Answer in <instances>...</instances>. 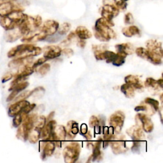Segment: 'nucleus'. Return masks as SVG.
Segmentation results:
<instances>
[{
    "label": "nucleus",
    "instance_id": "nucleus-32",
    "mask_svg": "<svg viewBox=\"0 0 163 163\" xmlns=\"http://www.w3.org/2000/svg\"><path fill=\"white\" fill-rule=\"evenodd\" d=\"M34 90L31 91H27L23 92L19 96H18L17 97L16 96V97H15V101L19 102V101H21V100L26 99V98L29 97L31 95H32L34 93Z\"/></svg>",
    "mask_w": 163,
    "mask_h": 163
},
{
    "label": "nucleus",
    "instance_id": "nucleus-46",
    "mask_svg": "<svg viewBox=\"0 0 163 163\" xmlns=\"http://www.w3.org/2000/svg\"><path fill=\"white\" fill-rule=\"evenodd\" d=\"M157 82L159 86L160 87V88L162 89V87H163V80H162V79L161 78V79H159L158 80H157Z\"/></svg>",
    "mask_w": 163,
    "mask_h": 163
},
{
    "label": "nucleus",
    "instance_id": "nucleus-17",
    "mask_svg": "<svg viewBox=\"0 0 163 163\" xmlns=\"http://www.w3.org/2000/svg\"><path fill=\"white\" fill-rule=\"evenodd\" d=\"M66 138H68L70 139L73 138L75 137L79 132V124L74 120L69 121L66 125Z\"/></svg>",
    "mask_w": 163,
    "mask_h": 163
},
{
    "label": "nucleus",
    "instance_id": "nucleus-12",
    "mask_svg": "<svg viewBox=\"0 0 163 163\" xmlns=\"http://www.w3.org/2000/svg\"><path fill=\"white\" fill-rule=\"evenodd\" d=\"M29 104L26 100H21V101L16 102L14 104L11 105L8 110V114L10 116L14 117L15 115L20 113L22 110Z\"/></svg>",
    "mask_w": 163,
    "mask_h": 163
},
{
    "label": "nucleus",
    "instance_id": "nucleus-33",
    "mask_svg": "<svg viewBox=\"0 0 163 163\" xmlns=\"http://www.w3.org/2000/svg\"><path fill=\"white\" fill-rule=\"evenodd\" d=\"M51 70V65L48 63H43L42 65L38 69V73L42 75V76H45V75H47L48 71Z\"/></svg>",
    "mask_w": 163,
    "mask_h": 163
},
{
    "label": "nucleus",
    "instance_id": "nucleus-43",
    "mask_svg": "<svg viewBox=\"0 0 163 163\" xmlns=\"http://www.w3.org/2000/svg\"><path fill=\"white\" fill-rule=\"evenodd\" d=\"M86 45V42L85 41V40H82V39H79V40L77 41V45L80 47V48H84L85 46Z\"/></svg>",
    "mask_w": 163,
    "mask_h": 163
},
{
    "label": "nucleus",
    "instance_id": "nucleus-20",
    "mask_svg": "<svg viewBox=\"0 0 163 163\" xmlns=\"http://www.w3.org/2000/svg\"><path fill=\"white\" fill-rule=\"evenodd\" d=\"M14 10H16V9L13 3L10 2L3 3L0 5V17L7 16Z\"/></svg>",
    "mask_w": 163,
    "mask_h": 163
},
{
    "label": "nucleus",
    "instance_id": "nucleus-5",
    "mask_svg": "<svg viewBox=\"0 0 163 163\" xmlns=\"http://www.w3.org/2000/svg\"><path fill=\"white\" fill-rule=\"evenodd\" d=\"M125 115L121 111H117L113 114L109 119L110 126L114 128V132L117 134H120L124 126Z\"/></svg>",
    "mask_w": 163,
    "mask_h": 163
},
{
    "label": "nucleus",
    "instance_id": "nucleus-21",
    "mask_svg": "<svg viewBox=\"0 0 163 163\" xmlns=\"http://www.w3.org/2000/svg\"><path fill=\"white\" fill-rule=\"evenodd\" d=\"M75 34L79 37V38L82 40L89 39L92 37V33L90 31L84 26H79L75 31Z\"/></svg>",
    "mask_w": 163,
    "mask_h": 163
},
{
    "label": "nucleus",
    "instance_id": "nucleus-6",
    "mask_svg": "<svg viewBox=\"0 0 163 163\" xmlns=\"http://www.w3.org/2000/svg\"><path fill=\"white\" fill-rule=\"evenodd\" d=\"M56 126L57 122L56 120H51L47 122L41 131L40 138L42 140H50V138H51L52 133L54 132Z\"/></svg>",
    "mask_w": 163,
    "mask_h": 163
},
{
    "label": "nucleus",
    "instance_id": "nucleus-47",
    "mask_svg": "<svg viewBox=\"0 0 163 163\" xmlns=\"http://www.w3.org/2000/svg\"><path fill=\"white\" fill-rule=\"evenodd\" d=\"M93 147H94V144H93V143H91V142L87 143V147L89 149H92V150H93Z\"/></svg>",
    "mask_w": 163,
    "mask_h": 163
},
{
    "label": "nucleus",
    "instance_id": "nucleus-11",
    "mask_svg": "<svg viewBox=\"0 0 163 163\" xmlns=\"http://www.w3.org/2000/svg\"><path fill=\"white\" fill-rule=\"evenodd\" d=\"M102 142H103L102 137H99L98 140L94 144V147L93 148V154L89 158L88 162L96 161H99L102 159V155L101 151Z\"/></svg>",
    "mask_w": 163,
    "mask_h": 163
},
{
    "label": "nucleus",
    "instance_id": "nucleus-31",
    "mask_svg": "<svg viewBox=\"0 0 163 163\" xmlns=\"http://www.w3.org/2000/svg\"><path fill=\"white\" fill-rule=\"evenodd\" d=\"M70 29V24L68 23H64L61 25V26L59 27L57 29L58 34L61 36L65 35Z\"/></svg>",
    "mask_w": 163,
    "mask_h": 163
},
{
    "label": "nucleus",
    "instance_id": "nucleus-15",
    "mask_svg": "<svg viewBox=\"0 0 163 163\" xmlns=\"http://www.w3.org/2000/svg\"><path fill=\"white\" fill-rule=\"evenodd\" d=\"M56 145L54 142L52 140H47L45 141V145L42 150V156L41 157L43 160H45L47 157H51L54 154L55 149H56Z\"/></svg>",
    "mask_w": 163,
    "mask_h": 163
},
{
    "label": "nucleus",
    "instance_id": "nucleus-39",
    "mask_svg": "<svg viewBox=\"0 0 163 163\" xmlns=\"http://www.w3.org/2000/svg\"><path fill=\"white\" fill-rule=\"evenodd\" d=\"M148 110L147 106V105H140V106H137L135 107L134 110L137 112L139 111H147Z\"/></svg>",
    "mask_w": 163,
    "mask_h": 163
},
{
    "label": "nucleus",
    "instance_id": "nucleus-38",
    "mask_svg": "<svg viewBox=\"0 0 163 163\" xmlns=\"http://www.w3.org/2000/svg\"><path fill=\"white\" fill-rule=\"evenodd\" d=\"M61 54H64L65 56H66L67 57H71L73 55L74 52H73V51L72 49L67 48H65V49L62 50Z\"/></svg>",
    "mask_w": 163,
    "mask_h": 163
},
{
    "label": "nucleus",
    "instance_id": "nucleus-7",
    "mask_svg": "<svg viewBox=\"0 0 163 163\" xmlns=\"http://www.w3.org/2000/svg\"><path fill=\"white\" fill-rule=\"evenodd\" d=\"M42 51L43 52V57L48 60L59 57L61 54L62 50L59 46L49 45L45 47L42 49Z\"/></svg>",
    "mask_w": 163,
    "mask_h": 163
},
{
    "label": "nucleus",
    "instance_id": "nucleus-35",
    "mask_svg": "<svg viewBox=\"0 0 163 163\" xmlns=\"http://www.w3.org/2000/svg\"><path fill=\"white\" fill-rule=\"evenodd\" d=\"M89 123L90 127L91 128H94L95 126L99 125V119L97 117H96L94 115H93V116L91 117Z\"/></svg>",
    "mask_w": 163,
    "mask_h": 163
},
{
    "label": "nucleus",
    "instance_id": "nucleus-3",
    "mask_svg": "<svg viewBox=\"0 0 163 163\" xmlns=\"http://www.w3.org/2000/svg\"><path fill=\"white\" fill-rule=\"evenodd\" d=\"M124 136L115 135L114 139L110 142L109 145L111 147L113 153L115 155L126 153L128 150V147L126 145V142L124 141Z\"/></svg>",
    "mask_w": 163,
    "mask_h": 163
},
{
    "label": "nucleus",
    "instance_id": "nucleus-29",
    "mask_svg": "<svg viewBox=\"0 0 163 163\" xmlns=\"http://www.w3.org/2000/svg\"><path fill=\"white\" fill-rule=\"evenodd\" d=\"M26 115L25 114H24L23 113L20 112L19 114H18L17 115H15L14 117V119H13V126L15 128H18L20 126V124L22 122L23 119L24 117V116Z\"/></svg>",
    "mask_w": 163,
    "mask_h": 163
},
{
    "label": "nucleus",
    "instance_id": "nucleus-8",
    "mask_svg": "<svg viewBox=\"0 0 163 163\" xmlns=\"http://www.w3.org/2000/svg\"><path fill=\"white\" fill-rule=\"evenodd\" d=\"M59 26V25L57 22L54 20H47L43 24L40 31L47 36H52L57 31Z\"/></svg>",
    "mask_w": 163,
    "mask_h": 163
},
{
    "label": "nucleus",
    "instance_id": "nucleus-42",
    "mask_svg": "<svg viewBox=\"0 0 163 163\" xmlns=\"http://www.w3.org/2000/svg\"><path fill=\"white\" fill-rule=\"evenodd\" d=\"M87 131H88V128L86 124H82L80 126V134L84 135Z\"/></svg>",
    "mask_w": 163,
    "mask_h": 163
},
{
    "label": "nucleus",
    "instance_id": "nucleus-16",
    "mask_svg": "<svg viewBox=\"0 0 163 163\" xmlns=\"http://www.w3.org/2000/svg\"><path fill=\"white\" fill-rule=\"evenodd\" d=\"M124 81L126 84L131 85L134 89L142 90L143 88V85L142 84L141 80L137 76H135V75H128V76L125 77Z\"/></svg>",
    "mask_w": 163,
    "mask_h": 163
},
{
    "label": "nucleus",
    "instance_id": "nucleus-18",
    "mask_svg": "<svg viewBox=\"0 0 163 163\" xmlns=\"http://www.w3.org/2000/svg\"><path fill=\"white\" fill-rule=\"evenodd\" d=\"M104 19L111 20L112 19L118 14V10L111 6L104 7L102 13Z\"/></svg>",
    "mask_w": 163,
    "mask_h": 163
},
{
    "label": "nucleus",
    "instance_id": "nucleus-26",
    "mask_svg": "<svg viewBox=\"0 0 163 163\" xmlns=\"http://www.w3.org/2000/svg\"><path fill=\"white\" fill-rule=\"evenodd\" d=\"M162 57H161L160 55L149 51V57L148 61L150 62L151 63L155 65H159L162 64Z\"/></svg>",
    "mask_w": 163,
    "mask_h": 163
},
{
    "label": "nucleus",
    "instance_id": "nucleus-4",
    "mask_svg": "<svg viewBox=\"0 0 163 163\" xmlns=\"http://www.w3.org/2000/svg\"><path fill=\"white\" fill-rule=\"evenodd\" d=\"M136 125L141 127L143 131L147 133H152L154 130V123L147 115L143 113H138L135 117Z\"/></svg>",
    "mask_w": 163,
    "mask_h": 163
},
{
    "label": "nucleus",
    "instance_id": "nucleus-28",
    "mask_svg": "<svg viewBox=\"0 0 163 163\" xmlns=\"http://www.w3.org/2000/svg\"><path fill=\"white\" fill-rule=\"evenodd\" d=\"M47 122V119L45 116L41 115V116H38L34 124V127H36L38 129H42L43 126L45 125Z\"/></svg>",
    "mask_w": 163,
    "mask_h": 163
},
{
    "label": "nucleus",
    "instance_id": "nucleus-40",
    "mask_svg": "<svg viewBox=\"0 0 163 163\" xmlns=\"http://www.w3.org/2000/svg\"><path fill=\"white\" fill-rule=\"evenodd\" d=\"M12 77H13V75L11 73H6L2 78V82H6L8 80H10Z\"/></svg>",
    "mask_w": 163,
    "mask_h": 163
},
{
    "label": "nucleus",
    "instance_id": "nucleus-23",
    "mask_svg": "<svg viewBox=\"0 0 163 163\" xmlns=\"http://www.w3.org/2000/svg\"><path fill=\"white\" fill-rule=\"evenodd\" d=\"M120 91L128 98H133L135 96V89L131 85L126 83L121 85Z\"/></svg>",
    "mask_w": 163,
    "mask_h": 163
},
{
    "label": "nucleus",
    "instance_id": "nucleus-41",
    "mask_svg": "<svg viewBox=\"0 0 163 163\" xmlns=\"http://www.w3.org/2000/svg\"><path fill=\"white\" fill-rule=\"evenodd\" d=\"M125 22L126 24H132L133 22V18L131 14H128L125 17Z\"/></svg>",
    "mask_w": 163,
    "mask_h": 163
},
{
    "label": "nucleus",
    "instance_id": "nucleus-1",
    "mask_svg": "<svg viewBox=\"0 0 163 163\" xmlns=\"http://www.w3.org/2000/svg\"><path fill=\"white\" fill-rule=\"evenodd\" d=\"M114 26L111 20H106L104 18L99 19L96 23L94 28V36L101 42H108L111 39H115L116 34L111 26Z\"/></svg>",
    "mask_w": 163,
    "mask_h": 163
},
{
    "label": "nucleus",
    "instance_id": "nucleus-25",
    "mask_svg": "<svg viewBox=\"0 0 163 163\" xmlns=\"http://www.w3.org/2000/svg\"><path fill=\"white\" fill-rule=\"evenodd\" d=\"M145 86L152 91H157L159 90L160 87L159 86L157 80L153 78L149 77L145 81Z\"/></svg>",
    "mask_w": 163,
    "mask_h": 163
},
{
    "label": "nucleus",
    "instance_id": "nucleus-10",
    "mask_svg": "<svg viewBox=\"0 0 163 163\" xmlns=\"http://www.w3.org/2000/svg\"><path fill=\"white\" fill-rule=\"evenodd\" d=\"M126 133L133 140H142L145 138V133L142 128L137 125L131 126L126 130Z\"/></svg>",
    "mask_w": 163,
    "mask_h": 163
},
{
    "label": "nucleus",
    "instance_id": "nucleus-19",
    "mask_svg": "<svg viewBox=\"0 0 163 163\" xmlns=\"http://www.w3.org/2000/svg\"><path fill=\"white\" fill-rule=\"evenodd\" d=\"M143 102L147 106V111L150 110V111L152 112L153 114H154L155 112L157 111L159 109V103L157 100L151 97H146L144 99Z\"/></svg>",
    "mask_w": 163,
    "mask_h": 163
},
{
    "label": "nucleus",
    "instance_id": "nucleus-24",
    "mask_svg": "<svg viewBox=\"0 0 163 163\" xmlns=\"http://www.w3.org/2000/svg\"><path fill=\"white\" fill-rule=\"evenodd\" d=\"M122 33L126 37H132L135 35H140V31L138 27L135 26H131L127 28H124L122 29Z\"/></svg>",
    "mask_w": 163,
    "mask_h": 163
},
{
    "label": "nucleus",
    "instance_id": "nucleus-34",
    "mask_svg": "<svg viewBox=\"0 0 163 163\" xmlns=\"http://www.w3.org/2000/svg\"><path fill=\"white\" fill-rule=\"evenodd\" d=\"M133 145L131 147L132 151L134 153H138L141 147V140H133Z\"/></svg>",
    "mask_w": 163,
    "mask_h": 163
},
{
    "label": "nucleus",
    "instance_id": "nucleus-36",
    "mask_svg": "<svg viewBox=\"0 0 163 163\" xmlns=\"http://www.w3.org/2000/svg\"><path fill=\"white\" fill-rule=\"evenodd\" d=\"M35 107H36V104H34V103H32V104L29 103V105H28L26 107H25L22 110V111L21 112L23 113V114H25V115H27V114H29V113H30Z\"/></svg>",
    "mask_w": 163,
    "mask_h": 163
},
{
    "label": "nucleus",
    "instance_id": "nucleus-37",
    "mask_svg": "<svg viewBox=\"0 0 163 163\" xmlns=\"http://www.w3.org/2000/svg\"><path fill=\"white\" fill-rule=\"evenodd\" d=\"M47 61V59L46 58H45L44 57H42V58H40L38 60H36L34 62H33V64L32 65V66L35 69L36 68L38 67V66H40L42 65H43V63H45V62Z\"/></svg>",
    "mask_w": 163,
    "mask_h": 163
},
{
    "label": "nucleus",
    "instance_id": "nucleus-14",
    "mask_svg": "<svg viewBox=\"0 0 163 163\" xmlns=\"http://www.w3.org/2000/svg\"><path fill=\"white\" fill-rule=\"evenodd\" d=\"M145 45L148 51L154 53H156L160 55L161 57L163 56V51L161 42H157L155 40H150L147 41Z\"/></svg>",
    "mask_w": 163,
    "mask_h": 163
},
{
    "label": "nucleus",
    "instance_id": "nucleus-2",
    "mask_svg": "<svg viewBox=\"0 0 163 163\" xmlns=\"http://www.w3.org/2000/svg\"><path fill=\"white\" fill-rule=\"evenodd\" d=\"M81 145L79 142H71L64 148L62 155L66 163H75L79 158Z\"/></svg>",
    "mask_w": 163,
    "mask_h": 163
},
{
    "label": "nucleus",
    "instance_id": "nucleus-13",
    "mask_svg": "<svg viewBox=\"0 0 163 163\" xmlns=\"http://www.w3.org/2000/svg\"><path fill=\"white\" fill-rule=\"evenodd\" d=\"M115 48L117 51V54L126 58L128 56L133 54L134 51L133 45L130 43H125L116 45Z\"/></svg>",
    "mask_w": 163,
    "mask_h": 163
},
{
    "label": "nucleus",
    "instance_id": "nucleus-44",
    "mask_svg": "<svg viewBox=\"0 0 163 163\" xmlns=\"http://www.w3.org/2000/svg\"><path fill=\"white\" fill-rule=\"evenodd\" d=\"M84 136L85 138L87 140H88V141H90L92 140V138H93V136H92V134L91 133L90 131H87L84 135H83Z\"/></svg>",
    "mask_w": 163,
    "mask_h": 163
},
{
    "label": "nucleus",
    "instance_id": "nucleus-30",
    "mask_svg": "<svg viewBox=\"0 0 163 163\" xmlns=\"http://www.w3.org/2000/svg\"><path fill=\"white\" fill-rule=\"evenodd\" d=\"M125 61H126V57L117 54L115 59L111 62V64L115 66H120L124 64Z\"/></svg>",
    "mask_w": 163,
    "mask_h": 163
},
{
    "label": "nucleus",
    "instance_id": "nucleus-9",
    "mask_svg": "<svg viewBox=\"0 0 163 163\" xmlns=\"http://www.w3.org/2000/svg\"><path fill=\"white\" fill-rule=\"evenodd\" d=\"M66 130L63 126H56L54 132L52 133L50 140L56 142H63L66 139Z\"/></svg>",
    "mask_w": 163,
    "mask_h": 163
},
{
    "label": "nucleus",
    "instance_id": "nucleus-27",
    "mask_svg": "<svg viewBox=\"0 0 163 163\" xmlns=\"http://www.w3.org/2000/svg\"><path fill=\"white\" fill-rule=\"evenodd\" d=\"M135 52L136 55L147 61L148 60L149 57V51L145 48L143 47H138L135 50Z\"/></svg>",
    "mask_w": 163,
    "mask_h": 163
},
{
    "label": "nucleus",
    "instance_id": "nucleus-22",
    "mask_svg": "<svg viewBox=\"0 0 163 163\" xmlns=\"http://www.w3.org/2000/svg\"><path fill=\"white\" fill-rule=\"evenodd\" d=\"M42 129L37 128L36 127H33V128L31 130L29 133L28 140H29L31 143H36L40 138V133Z\"/></svg>",
    "mask_w": 163,
    "mask_h": 163
},
{
    "label": "nucleus",
    "instance_id": "nucleus-45",
    "mask_svg": "<svg viewBox=\"0 0 163 163\" xmlns=\"http://www.w3.org/2000/svg\"><path fill=\"white\" fill-rule=\"evenodd\" d=\"M54 114H55L54 111H52V112L50 113L49 115H48V116L46 117L47 122H48V121H50V120H52V119H53V117H54Z\"/></svg>",
    "mask_w": 163,
    "mask_h": 163
}]
</instances>
